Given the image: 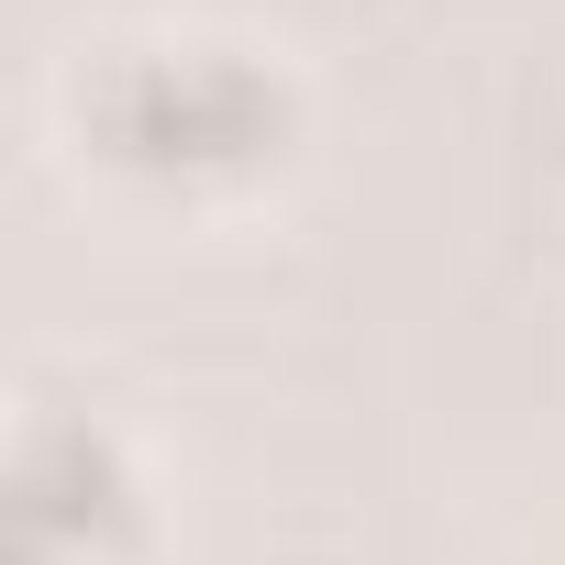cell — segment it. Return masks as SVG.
I'll use <instances>...</instances> for the list:
<instances>
[{"instance_id": "1", "label": "cell", "mask_w": 565, "mask_h": 565, "mask_svg": "<svg viewBox=\"0 0 565 565\" xmlns=\"http://www.w3.org/2000/svg\"><path fill=\"white\" fill-rule=\"evenodd\" d=\"M111 145L122 156H255L266 122H255V67L189 45V56H134L111 78Z\"/></svg>"}]
</instances>
